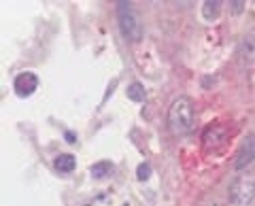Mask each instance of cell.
I'll return each mask as SVG.
<instances>
[{"label": "cell", "mask_w": 255, "mask_h": 206, "mask_svg": "<svg viewBox=\"0 0 255 206\" xmlns=\"http://www.w3.org/2000/svg\"><path fill=\"white\" fill-rule=\"evenodd\" d=\"M168 125L174 134H187L194 125V102L187 96H179L168 108Z\"/></svg>", "instance_id": "obj_1"}, {"label": "cell", "mask_w": 255, "mask_h": 206, "mask_svg": "<svg viewBox=\"0 0 255 206\" xmlns=\"http://www.w3.org/2000/svg\"><path fill=\"white\" fill-rule=\"evenodd\" d=\"M117 21H119V30H122V34L128 43L142 41V23L130 2H117Z\"/></svg>", "instance_id": "obj_2"}, {"label": "cell", "mask_w": 255, "mask_h": 206, "mask_svg": "<svg viewBox=\"0 0 255 206\" xmlns=\"http://www.w3.org/2000/svg\"><path fill=\"white\" fill-rule=\"evenodd\" d=\"M228 200L234 206H247L255 200V174H241L228 189Z\"/></svg>", "instance_id": "obj_3"}, {"label": "cell", "mask_w": 255, "mask_h": 206, "mask_svg": "<svg viewBox=\"0 0 255 206\" xmlns=\"http://www.w3.org/2000/svg\"><path fill=\"white\" fill-rule=\"evenodd\" d=\"M228 145V128L223 123H209L202 132V147L204 153L219 155Z\"/></svg>", "instance_id": "obj_4"}, {"label": "cell", "mask_w": 255, "mask_h": 206, "mask_svg": "<svg viewBox=\"0 0 255 206\" xmlns=\"http://www.w3.org/2000/svg\"><path fill=\"white\" fill-rule=\"evenodd\" d=\"M253 160H255V134H249V136L241 142V147H238V151H236L234 168L241 170L245 166H249Z\"/></svg>", "instance_id": "obj_5"}, {"label": "cell", "mask_w": 255, "mask_h": 206, "mask_svg": "<svg viewBox=\"0 0 255 206\" xmlns=\"http://www.w3.org/2000/svg\"><path fill=\"white\" fill-rule=\"evenodd\" d=\"M13 87H15V92H17V96L28 98V96H32V94L36 92V87H38V77H36L34 73H21V75L15 77Z\"/></svg>", "instance_id": "obj_6"}, {"label": "cell", "mask_w": 255, "mask_h": 206, "mask_svg": "<svg viewBox=\"0 0 255 206\" xmlns=\"http://www.w3.org/2000/svg\"><path fill=\"white\" fill-rule=\"evenodd\" d=\"M75 166H77V157L70 153H62L55 157V170H60V172H73Z\"/></svg>", "instance_id": "obj_7"}, {"label": "cell", "mask_w": 255, "mask_h": 206, "mask_svg": "<svg viewBox=\"0 0 255 206\" xmlns=\"http://www.w3.org/2000/svg\"><path fill=\"white\" fill-rule=\"evenodd\" d=\"M219 11H221V2H219V0H206V2L202 4V17L206 21H213L219 15Z\"/></svg>", "instance_id": "obj_8"}, {"label": "cell", "mask_w": 255, "mask_h": 206, "mask_svg": "<svg viewBox=\"0 0 255 206\" xmlns=\"http://www.w3.org/2000/svg\"><path fill=\"white\" fill-rule=\"evenodd\" d=\"M113 170V164H111L109 160H102V162H96L92 168H90V172H92V177L94 179H105V177H109V172Z\"/></svg>", "instance_id": "obj_9"}, {"label": "cell", "mask_w": 255, "mask_h": 206, "mask_svg": "<svg viewBox=\"0 0 255 206\" xmlns=\"http://www.w3.org/2000/svg\"><path fill=\"white\" fill-rule=\"evenodd\" d=\"M128 98L134 100V102H142L145 100V87H142L140 83H132L130 87H128Z\"/></svg>", "instance_id": "obj_10"}, {"label": "cell", "mask_w": 255, "mask_h": 206, "mask_svg": "<svg viewBox=\"0 0 255 206\" xmlns=\"http://www.w3.org/2000/svg\"><path fill=\"white\" fill-rule=\"evenodd\" d=\"M243 49H245L247 60H253V62H255V34L247 38L245 45H243Z\"/></svg>", "instance_id": "obj_11"}, {"label": "cell", "mask_w": 255, "mask_h": 206, "mask_svg": "<svg viewBox=\"0 0 255 206\" xmlns=\"http://www.w3.org/2000/svg\"><path fill=\"white\" fill-rule=\"evenodd\" d=\"M136 177H138V181H147L151 177V166L149 164H140L136 168Z\"/></svg>", "instance_id": "obj_12"}, {"label": "cell", "mask_w": 255, "mask_h": 206, "mask_svg": "<svg viewBox=\"0 0 255 206\" xmlns=\"http://www.w3.org/2000/svg\"><path fill=\"white\" fill-rule=\"evenodd\" d=\"M232 9H234V13H241L243 11V2H232Z\"/></svg>", "instance_id": "obj_13"}, {"label": "cell", "mask_w": 255, "mask_h": 206, "mask_svg": "<svg viewBox=\"0 0 255 206\" xmlns=\"http://www.w3.org/2000/svg\"><path fill=\"white\" fill-rule=\"evenodd\" d=\"M126 206H128V204H126Z\"/></svg>", "instance_id": "obj_14"}]
</instances>
